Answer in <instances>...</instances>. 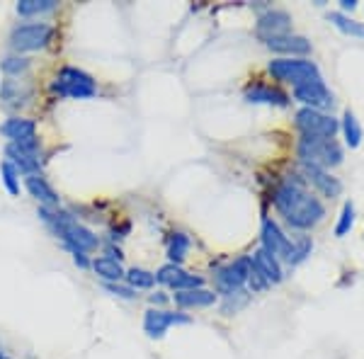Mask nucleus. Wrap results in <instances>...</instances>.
<instances>
[{"label":"nucleus","mask_w":364,"mask_h":359,"mask_svg":"<svg viewBox=\"0 0 364 359\" xmlns=\"http://www.w3.org/2000/svg\"><path fill=\"white\" fill-rule=\"evenodd\" d=\"M0 170H3V182H5V187H8V192L10 194H20V185H17V170H15L13 163L5 161L3 166H0Z\"/></svg>","instance_id":"obj_32"},{"label":"nucleus","mask_w":364,"mask_h":359,"mask_svg":"<svg viewBox=\"0 0 364 359\" xmlns=\"http://www.w3.org/2000/svg\"><path fill=\"white\" fill-rule=\"evenodd\" d=\"M92 269H95L97 277H102L105 282H119L122 277H124V269H122V264L117 260H109V257H97L95 262H92Z\"/></svg>","instance_id":"obj_23"},{"label":"nucleus","mask_w":364,"mask_h":359,"mask_svg":"<svg viewBox=\"0 0 364 359\" xmlns=\"http://www.w3.org/2000/svg\"><path fill=\"white\" fill-rule=\"evenodd\" d=\"M267 70L272 73V78L294 87L314 83V80H323L318 66L314 61H306V58H274V61H269Z\"/></svg>","instance_id":"obj_4"},{"label":"nucleus","mask_w":364,"mask_h":359,"mask_svg":"<svg viewBox=\"0 0 364 359\" xmlns=\"http://www.w3.org/2000/svg\"><path fill=\"white\" fill-rule=\"evenodd\" d=\"M250 262H252V269H255L257 274L265 277L267 284H277V282H282V267H279L277 257L269 255L265 248L252 252Z\"/></svg>","instance_id":"obj_17"},{"label":"nucleus","mask_w":364,"mask_h":359,"mask_svg":"<svg viewBox=\"0 0 364 359\" xmlns=\"http://www.w3.org/2000/svg\"><path fill=\"white\" fill-rule=\"evenodd\" d=\"M250 272H252L250 257H240V260L226 264V267L219 269V274H216V286H219L221 294L231 296V294L240 291V286H243L245 282H248Z\"/></svg>","instance_id":"obj_9"},{"label":"nucleus","mask_w":364,"mask_h":359,"mask_svg":"<svg viewBox=\"0 0 364 359\" xmlns=\"http://www.w3.org/2000/svg\"><path fill=\"white\" fill-rule=\"evenodd\" d=\"M245 100L255 105H277V107H287L289 105V97L284 92H279L277 87H269V85H248L245 87Z\"/></svg>","instance_id":"obj_18"},{"label":"nucleus","mask_w":364,"mask_h":359,"mask_svg":"<svg viewBox=\"0 0 364 359\" xmlns=\"http://www.w3.org/2000/svg\"><path fill=\"white\" fill-rule=\"evenodd\" d=\"M39 216L54 228V233L66 243V248L70 252H85V250H95L97 248V235L85 228L83 223H78L68 211L61 209H51V207H42L39 209Z\"/></svg>","instance_id":"obj_2"},{"label":"nucleus","mask_w":364,"mask_h":359,"mask_svg":"<svg viewBox=\"0 0 364 359\" xmlns=\"http://www.w3.org/2000/svg\"><path fill=\"white\" fill-rule=\"evenodd\" d=\"M5 156L10 158L8 163H13L17 173H25L27 178L29 175H37L39 166H42V158H39V139H25L20 144H8L5 149Z\"/></svg>","instance_id":"obj_8"},{"label":"nucleus","mask_w":364,"mask_h":359,"mask_svg":"<svg viewBox=\"0 0 364 359\" xmlns=\"http://www.w3.org/2000/svg\"><path fill=\"white\" fill-rule=\"evenodd\" d=\"M127 282L132 289H151V286L156 284V274L146 272V269H141V267H132L127 272Z\"/></svg>","instance_id":"obj_28"},{"label":"nucleus","mask_w":364,"mask_h":359,"mask_svg":"<svg viewBox=\"0 0 364 359\" xmlns=\"http://www.w3.org/2000/svg\"><path fill=\"white\" fill-rule=\"evenodd\" d=\"M352 223H355V207H352V202H348L343 207V214H340V221H338V226H336V235H338V238H343V235L350 231Z\"/></svg>","instance_id":"obj_30"},{"label":"nucleus","mask_w":364,"mask_h":359,"mask_svg":"<svg viewBox=\"0 0 364 359\" xmlns=\"http://www.w3.org/2000/svg\"><path fill=\"white\" fill-rule=\"evenodd\" d=\"M301 175L304 180L311 182V185L318 190L323 197H340L343 194V185H340L338 178H333L328 170H323L318 166H309V163H301Z\"/></svg>","instance_id":"obj_13"},{"label":"nucleus","mask_w":364,"mask_h":359,"mask_svg":"<svg viewBox=\"0 0 364 359\" xmlns=\"http://www.w3.org/2000/svg\"><path fill=\"white\" fill-rule=\"evenodd\" d=\"M296 151H299L301 163L318 166L323 170L340 166V163H343V158H345L343 146H340L336 139H306V136H304L301 141H299Z\"/></svg>","instance_id":"obj_3"},{"label":"nucleus","mask_w":364,"mask_h":359,"mask_svg":"<svg viewBox=\"0 0 364 359\" xmlns=\"http://www.w3.org/2000/svg\"><path fill=\"white\" fill-rule=\"evenodd\" d=\"M269 49L277 51V54H287V56H306L311 54V42L306 37H299V34H284V37H274L265 42Z\"/></svg>","instance_id":"obj_16"},{"label":"nucleus","mask_w":364,"mask_h":359,"mask_svg":"<svg viewBox=\"0 0 364 359\" xmlns=\"http://www.w3.org/2000/svg\"><path fill=\"white\" fill-rule=\"evenodd\" d=\"M343 134H345V141H348V146L350 149H357V146L362 144V127H360V122H357V117L352 114V112L348 109L345 112V117H343Z\"/></svg>","instance_id":"obj_25"},{"label":"nucleus","mask_w":364,"mask_h":359,"mask_svg":"<svg viewBox=\"0 0 364 359\" xmlns=\"http://www.w3.org/2000/svg\"><path fill=\"white\" fill-rule=\"evenodd\" d=\"M294 100H299L301 105H306L311 109H318L323 112L326 107H333V92L328 90V85L323 80H314V83L306 85H299L294 87Z\"/></svg>","instance_id":"obj_10"},{"label":"nucleus","mask_w":364,"mask_h":359,"mask_svg":"<svg viewBox=\"0 0 364 359\" xmlns=\"http://www.w3.org/2000/svg\"><path fill=\"white\" fill-rule=\"evenodd\" d=\"M56 8V0H20L17 3V13L20 15H42V13H49V10Z\"/></svg>","instance_id":"obj_27"},{"label":"nucleus","mask_w":364,"mask_h":359,"mask_svg":"<svg viewBox=\"0 0 364 359\" xmlns=\"http://www.w3.org/2000/svg\"><path fill=\"white\" fill-rule=\"evenodd\" d=\"M328 20H331L343 34H348V37L364 39V25H362V22H357V20H352V17H348L345 13H331V15H328Z\"/></svg>","instance_id":"obj_24"},{"label":"nucleus","mask_w":364,"mask_h":359,"mask_svg":"<svg viewBox=\"0 0 364 359\" xmlns=\"http://www.w3.org/2000/svg\"><path fill=\"white\" fill-rule=\"evenodd\" d=\"M105 250H107V257H109V260H117V262H119L122 257H124V255H122V250H119V248H112V245H107Z\"/></svg>","instance_id":"obj_34"},{"label":"nucleus","mask_w":364,"mask_h":359,"mask_svg":"<svg viewBox=\"0 0 364 359\" xmlns=\"http://www.w3.org/2000/svg\"><path fill=\"white\" fill-rule=\"evenodd\" d=\"M156 279L161 282V284L170 286V289H175V291L199 289V286L204 284L202 277H195V274L185 272V269H182L180 264H163V267L158 269Z\"/></svg>","instance_id":"obj_11"},{"label":"nucleus","mask_w":364,"mask_h":359,"mask_svg":"<svg viewBox=\"0 0 364 359\" xmlns=\"http://www.w3.org/2000/svg\"><path fill=\"white\" fill-rule=\"evenodd\" d=\"M0 97H3L5 107L17 109V107H22V105L29 102V97H32V87L25 85L22 80H5Z\"/></svg>","instance_id":"obj_20"},{"label":"nucleus","mask_w":364,"mask_h":359,"mask_svg":"<svg viewBox=\"0 0 364 359\" xmlns=\"http://www.w3.org/2000/svg\"><path fill=\"white\" fill-rule=\"evenodd\" d=\"M27 190L32 194L34 199H39L42 204L46 207H56L58 204V194L51 190V185L46 182L44 178H39V175H29L27 178Z\"/></svg>","instance_id":"obj_22"},{"label":"nucleus","mask_w":364,"mask_h":359,"mask_svg":"<svg viewBox=\"0 0 364 359\" xmlns=\"http://www.w3.org/2000/svg\"><path fill=\"white\" fill-rule=\"evenodd\" d=\"M54 90L58 92V95H63V97L87 100V97H92L97 92V85H95V80L85 73V70L66 66V68H61V73H58V78L54 83Z\"/></svg>","instance_id":"obj_6"},{"label":"nucleus","mask_w":364,"mask_h":359,"mask_svg":"<svg viewBox=\"0 0 364 359\" xmlns=\"http://www.w3.org/2000/svg\"><path fill=\"white\" fill-rule=\"evenodd\" d=\"M340 8H343V10H355L357 0H343V3H340Z\"/></svg>","instance_id":"obj_36"},{"label":"nucleus","mask_w":364,"mask_h":359,"mask_svg":"<svg viewBox=\"0 0 364 359\" xmlns=\"http://www.w3.org/2000/svg\"><path fill=\"white\" fill-rule=\"evenodd\" d=\"M291 29V15L284 13V10H269V13H265L257 20V37L265 39V42H269V39L274 37H284V34H289Z\"/></svg>","instance_id":"obj_12"},{"label":"nucleus","mask_w":364,"mask_h":359,"mask_svg":"<svg viewBox=\"0 0 364 359\" xmlns=\"http://www.w3.org/2000/svg\"><path fill=\"white\" fill-rule=\"evenodd\" d=\"M190 252V238L185 233H175L173 240H170V248H168V257L170 264H180Z\"/></svg>","instance_id":"obj_26"},{"label":"nucleus","mask_w":364,"mask_h":359,"mask_svg":"<svg viewBox=\"0 0 364 359\" xmlns=\"http://www.w3.org/2000/svg\"><path fill=\"white\" fill-rule=\"evenodd\" d=\"M0 134H3L5 139L13 141V144H20V141L32 139L34 134H37V124H34L32 119H22V117H13V119H8L3 127H0Z\"/></svg>","instance_id":"obj_19"},{"label":"nucleus","mask_w":364,"mask_h":359,"mask_svg":"<svg viewBox=\"0 0 364 359\" xmlns=\"http://www.w3.org/2000/svg\"><path fill=\"white\" fill-rule=\"evenodd\" d=\"M175 323H190V318L182 316V314H173V311H161V309H151L146 311L144 318V331L149 338H163L166 331Z\"/></svg>","instance_id":"obj_14"},{"label":"nucleus","mask_w":364,"mask_h":359,"mask_svg":"<svg viewBox=\"0 0 364 359\" xmlns=\"http://www.w3.org/2000/svg\"><path fill=\"white\" fill-rule=\"evenodd\" d=\"M73 260L78 262L80 267H87V264H90V262H87V257H85V252H73Z\"/></svg>","instance_id":"obj_35"},{"label":"nucleus","mask_w":364,"mask_h":359,"mask_svg":"<svg viewBox=\"0 0 364 359\" xmlns=\"http://www.w3.org/2000/svg\"><path fill=\"white\" fill-rule=\"evenodd\" d=\"M27 68H29V58L25 56H8L3 61V70L10 75H20V73H25Z\"/></svg>","instance_id":"obj_31"},{"label":"nucleus","mask_w":364,"mask_h":359,"mask_svg":"<svg viewBox=\"0 0 364 359\" xmlns=\"http://www.w3.org/2000/svg\"><path fill=\"white\" fill-rule=\"evenodd\" d=\"M105 289L117 294V296H122V299H134V296H136V291H134L132 286H117V284H109V282L105 284Z\"/></svg>","instance_id":"obj_33"},{"label":"nucleus","mask_w":364,"mask_h":359,"mask_svg":"<svg viewBox=\"0 0 364 359\" xmlns=\"http://www.w3.org/2000/svg\"><path fill=\"white\" fill-rule=\"evenodd\" d=\"M311 248H314V243H311V238H296V240H291V255H289V264H299V262H304L306 260V255H311Z\"/></svg>","instance_id":"obj_29"},{"label":"nucleus","mask_w":364,"mask_h":359,"mask_svg":"<svg viewBox=\"0 0 364 359\" xmlns=\"http://www.w3.org/2000/svg\"><path fill=\"white\" fill-rule=\"evenodd\" d=\"M274 207L284 216L289 226L299 228V231H309L316 223L323 221L326 216V207L314 192L306 190L304 180H284L274 192Z\"/></svg>","instance_id":"obj_1"},{"label":"nucleus","mask_w":364,"mask_h":359,"mask_svg":"<svg viewBox=\"0 0 364 359\" xmlns=\"http://www.w3.org/2000/svg\"><path fill=\"white\" fill-rule=\"evenodd\" d=\"M54 37V27L46 22H34V25H20L10 34V44L15 51H37L44 49Z\"/></svg>","instance_id":"obj_7"},{"label":"nucleus","mask_w":364,"mask_h":359,"mask_svg":"<svg viewBox=\"0 0 364 359\" xmlns=\"http://www.w3.org/2000/svg\"><path fill=\"white\" fill-rule=\"evenodd\" d=\"M262 248L274 257H284L289 260L291 255V240L279 231V226L272 219L262 221Z\"/></svg>","instance_id":"obj_15"},{"label":"nucleus","mask_w":364,"mask_h":359,"mask_svg":"<svg viewBox=\"0 0 364 359\" xmlns=\"http://www.w3.org/2000/svg\"><path fill=\"white\" fill-rule=\"evenodd\" d=\"M175 304L185 306V309H204V306L216 304V294L209 289H187V291H178L175 294Z\"/></svg>","instance_id":"obj_21"},{"label":"nucleus","mask_w":364,"mask_h":359,"mask_svg":"<svg viewBox=\"0 0 364 359\" xmlns=\"http://www.w3.org/2000/svg\"><path fill=\"white\" fill-rule=\"evenodd\" d=\"M296 129L306 139H336L340 132V122L326 112L304 107L296 112Z\"/></svg>","instance_id":"obj_5"},{"label":"nucleus","mask_w":364,"mask_h":359,"mask_svg":"<svg viewBox=\"0 0 364 359\" xmlns=\"http://www.w3.org/2000/svg\"><path fill=\"white\" fill-rule=\"evenodd\" d=\"M151 301H154V304H166V296H163V294L158 291V294H154V296H151Z\"/></svg>","instance_id":"obj_37"}]
</instances>
